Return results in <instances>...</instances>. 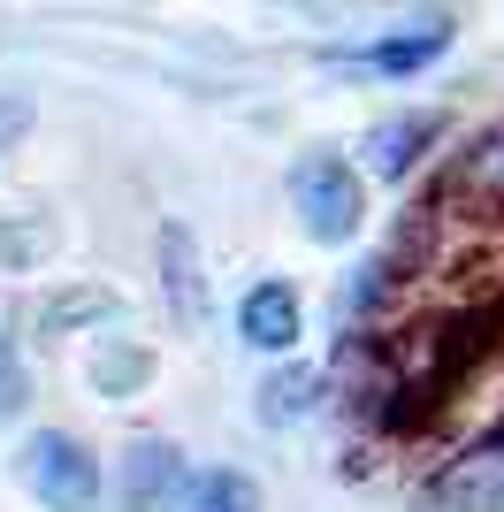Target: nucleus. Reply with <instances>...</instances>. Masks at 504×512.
Masks as SVG:
<instances>
[{"mask_svg":"<svg viewBox=\"0 0 504 512\" xmlns=\"http://www.w3.org/2000/svg\"><path fill=\"white\" fill-rule=\"evenodd\" d=\"M291 214H298V230L314 237V245H329V253L359 245L367 222H375V207H367V169H359L344 146H306L291 161Z\"/></svg>","mask_w":504,"mask_h":512,"instance_id":"2","label":"nucleus"},{"mask_svg":"<svg viewBox=\"0 0 504 512\" xmlns=\"http://www.w3.org/2000/svg\"><path fill=\"white\" fill-rule=\"evenodd\" d=\"M428 512H504V413L474 428L459 451H443L436 474L420 482Z\"/></svg>","mask_w":504,"mask_h":512,"instance_id":"7","label":"nucleus"},{"mask_svg":"<svg viewBox=\"0 0 504 512\" xmlns=\"http://www.w3.org/2000/svg\"><path fill=\"white\" fill-rule=\"evenodd\" d=\"M428 199L451 230L474 237H504V115L474 123L459 146L428 169Z\"/></svg>","mask_w":504,"mask_h":512,"instance_id":"1","label":"nucleus"},{"mask_svg":"<svg viewBox=\"0 0 504 512\" xmlns=\"http://www.w3.org/2000/svg\"><path fill=\"white\" fill-rule=\"evenodd\" d=\"M54 253H62V222L54 214H39V207L0 214V276H39Z\"/></svg>","mask_w":504,"mask_h":512,"instance_id":"13","label":"nucleus"},{"mask_svg":"<svg viewBox=\"0 0 504 512\" xmlns=\"http://www.w3.org/2000/svg\"><path fill=\"white\" fill-rule=\"evenodd\" d=\"M16 482L39 512H107V459L77 428H31L16 444Z\"/></svg>","mask_w":504,"mask_h":512,"instance_id":"3","label":"nucleus"},{"mask_svg":"<svg viewBox=\"0 0 504 512\" xmlns=\"http://www.w3.org/2000/svg\"><path fill=\"white\" fill-rule=\"evenodd\" d=\"M39 130V107H31V92H0V161L23 146Z\"/></svg>","mask_w":504,"mask_h":512,"instance_id":"16","label":"nucleus"},{"mask_svg":"<svg viewBox=\"0 0 504 512\" xmlns=\"http://www.w3.org/2000/svg\"><path fill=\"white\" fill-rule=\"evenodd\" d=\"M436 146H443V115H436V107H405V115L367 123V138H359V169L375 176V184H413V176L436 161Z\"/></svg>","mask_w":504,"mask_h":512,"instance_id":"8","label":"nucleus"},{"mask_svg":"<svg viewBox=\"0 0 504 512\" xmlns=\"http://www.w3.org/2000/svg\"><path fill=\"white\" fill-rule=\"evenodd\" d=\"M31 398H39V383H31V360H23V337L0 321V428L23 421L31 413Z\"/></svg>","mask_w":504,"mask_h":512,"instance_id":"15","label":"nucleus"},{"mask_svg":"<svg viewBox=\"0 0 504 512\" xmlns=\"http://www.w3.org/2000/svg\"><path fill=\"white\" fill-rule=\"evenodd\" d=\"M451 39H459V23L443 16V8H420V16H405L398 31H367V39L321 46V62L352 69V77H375V85H405L420 69H436L443 54H451Z\"/></svg>","mask_w":504,"mask_h":512,"instance_id":"4","label":"nucleus"},{"mask_svg":"<svg viewBox=\"0 0 504 512\" xmlns=\"http://www.w3.org/2000/svg\"><path fill=\"white\" fill-rule=\"evenodd\" d=\"M329 413V360H306V352H291V360H275L260 383H252V421L268 428V436H291V428L321 421Z\"/></svg>","mask_w":504,"mask_h":512,"instance_id":"10","label":"nucleus"},{"mask_svg":"<svg viewBox=\"0 0 504 512\" xmlns=\"http://www.w3.org/2000/svg\"><path fill=\"white\" fill-rule=\"evenodd\" d=\"M191 482H199L191 451L176 444V436H161V428L123 436L115 467H107V497H115V512H184Z\"/></svg>","mask_w":504,"mask_h":512,"instance_id":"5","label":"nucleus"},{"mask_svg":"<svg viewBox=\"0 0 504 512\" xmlns=\"http://www.w3.org/2000/svg\"><path fill=\"white\" fill-rule=\"evenodd\" d=\"M184 512H268V490H260V474H245V467H199Z\"/></svg>","mask_w":504,"mask_h":512,"instance_id":"14","label":"nucleus"},{"mask_svg":"<svg viewBox=\"0 0 504 512\" xmlns=\"http://www.w3.org/2000/svg\"><path fill=\"white\" fill-rule=\"evenodd\" d=\"M298 337H306V291L291 276H252L237 291V344L268 352V360H291Z\"/></svg>","mask_w":504,"mask_h":512,"instance_id":"9","label":"nucleus"},{"mask_svg":"<svg viewBox=\"0 0 504 512\" xmlns=\"http://www.w3.org/2000/svg\"><path fill=\"white\" fill-rule=\"evenodd\" d=\"M123 321H130V299L100 276H69L31 306V329H39L46 344L54 337H107V329H123Z\"/></svg>","mask_w":504,"mask_h":512,"instance_id":"11","label":"nucleus"},{"mask_svg":"<svg viewBox=\"0 0 504 512\" xmlns=\"http://www.w3.org/2000/svg\"><path fill=\"white\" fill-rule=\"evenodd\" d=\"M153 283H161V314L176 337H207L214 329V276H207V253H199V230L184 214H168L153 230Z\"/></svg>","mask_w":504,"mask_h":512,"instance_id":"6","label":"nucleus"},{"mask_svg":"<svg viewBox=\"0 0 504 512\" xmlns=\"http://www.w3.org/2000/svg\"><path fill=\"white\" fill-rule=\"evenodd\" d=\"M161 383V352L146 337H123V329H107V337L84 344V390L100 398V406H130V398H146Z\"/></svg>","mask_w":504,"mask_h":512,"instance_id":"12","label":"nucleus"}]
</instances>
